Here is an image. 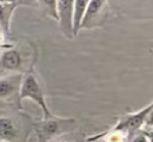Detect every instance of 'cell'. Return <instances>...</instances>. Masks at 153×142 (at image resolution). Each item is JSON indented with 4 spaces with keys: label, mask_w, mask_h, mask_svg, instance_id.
Here are the masks:
<instances>
[{
    "label": "cell",
    "mask_w": 153,
    "mask_h": 142,
    "mask_svg": "<svg viewBox=\"0 0 153 142\" xmlns=\"http://www.w3.org/2000/svg\"><path fill=\"white\" fill-rule=\"evenodd\" d=\"M4 2H13L11 0H0V4H4Z\"/></svg>",
    "instance_id": "5bb4252c"
},
{
    "label": "cell",
    "mask_w": 153,
    "mask_h": 142,
    "mask_svg": "<svg viewBox=\"0 0 153 142\" xmlns=\"http://www.w3.org/2000/svg\"><path fill=\"white\" fill-rule=\"evenodd\" d=\"M16 8V2L0 4V31L10 32L11 18Z\"/></svg>",
    "instance_id": "9c48e42d"
},
{
    "label": "cell",
    "mask_w": 153,
    "mask_h": 142,
    "mask_svg": "<svg viewBox=\"0 0 153 142\" xmlns=\"http://www.w3.org/2000/svg\"><path fill=\"white\" fill-rule=\"evenodd\" d=\"M18 99H19V101L29 99V100H32L33 103H36L42 109L44 118H50L54 116L48 107L45 95L39 85V81L37 80L36 75L32 73H27L26 75H24L23 80L20 81Z\"/></svg>",
    "instance_id": "6da1fadb"
},
{
    "label": "cell",
    "mask_w": 153,
    "mask_h": 142,
    "mask_svg": "<svg viewBox=\"0 0 153 142\" xmlns=\"http://www.w3.org/2000/svg\"><path fill=\"white\" fill-rule=\"evenodd\" d=\"M11 1H13V2H14V1H16V0H11Z\"/></svg>",
    "instance_id": "2e32d148"
},
{
    "label": "cell",
    "mask_w": 153,
    "mask_h": 142,
    "mask_svg": "<svg viewBox=\"0 0 153 142\" xmlns=\"http://www.w3.org/2000/svg\"><path fill=\"white\" fill-rule=\"evenodd\" d=\"M127 135L120 131H108L106 136H105V142H124Z\"/></svg>",
    "instance_id": "7c38bea8"
},
{
    "label": "cell",
    "mask_w": 153,
    "mask_h": 142,
    "mask_svg": "<svg viewBox=\"0 0 153 142\" xmlns=\"http://www.w3.org/2000/svg\"><path fill=\"white\" fill-rule=\"evenodd\" d=\"M130 142H151V138L147 134H137L133 137V140Z\"/></svg>",
    "instance_id": "4fadbf2b"
},
{
    "label": "cell",
    "mask_w": 153,
    "mask_h": 142,
    "mask_svg": "<svg viewBox=\"0 0 153 142\" xmlns=\"http://www.w3.org/2000/svg\"><path fill=\"white\" fill-rule=\"evenodd\" d=\"M20 82L16 79V78H4L0 79V98H5L8 97L10 94H12L17 87L19 88Z\"/></svg>",
    "instance_id": "30bf717a"
},
{
    "label": "cell",
    "mask_w": 153,
    "mask_h": 142,
    "mask_svg": "<svg viewBox=\"0 0 153 142\" xmlns=\"http://www.w3.org/2000/svg\"><path fill=\"white\" fill-rule=\"evenodd\" d=\"M73 2L74 0H56L57 21L61 31L68 38H73Z\"/></svg>",
    "instance_id": "3957f363"
},
{
    "label": "cell",
    "mask_w": 153,
    "mask_h": 142,
    "mask_svg": "<svg viewBox=\"0 0 153 142\" xmlns=\"http://www.w3.org/2000/svg\"><path fill=\"white\" fill-rule=\"evenodd\" d=\"M0 66L6 70H18L22 66V55L16 49H6L1 54Z\"/></svg>",
    "instance_id": "8992f818"
},
{
    "label": "cell",
    "mask_w": 153,
    "mask_h": 142,
    "mask_svg": "<svg viewBox=\"0 0 153 142\" xmlns=\"http://www.w3.org/2000/svg\"><path fill=\"white\" fill-rule=\"evenodd\" d=\"M18 136V130L14 121L10 117H0V138L12 141Z\"/></svg>",
    "instance_id": "ba28073f"
},
{
    "label": "cell",
    "mask_w": 153,
    "mask_h": 142,
    "mask_svg": "<svg viewBox=\"0 0 153 142\" xmlns=\"http://www.w3.org/2000/svg\"><path fill=\"white\" fill-rule=\"evenodd\" d=\"M152 109H153V104L149 103L147 106L139 110L137 112H131V113L124 115L111 130L112 131H120V132H123L126 135H128L131 131L139 130L151 118Z\"/></svg>",
    "instance_id": "7a4b0ae2"
},
{
    "label": "cell",
    "mask_w": 153,
    "mask_h": 142,
    "mask_svg": "<svg viewBox=\"0 0 153 142\" xmlns=\"http://www.w3.org/2000/svg\"><path fill=\"white\" fill-rule=\"evenodd\" d=\"M90 0H74L73 2V37L80 31L81 20L86 12Z\"/></svg>",
    "instance_id": "52a82bcc"
},
{
    "label": "cell",
    "mask_w": 153,
    "mask_h": 142,
    "mask_svg": "<svg viewBox=\"0 0 153 142\" xmlns=\"http://www.w3.org/2000/svg\"><path fill=\"white\" fill-rule=\"evenodd\" d=\"M60 142H67V141H60Z\"/></svg>",
    "instance_id": "9a60e30c"
},
{
    "label": "cell",
    "mask_w": 153,
    "mask_h": 142,
    "mask_svg": "<svg viewBox=\"0 0 153 142\" xmlns=\"http://www.w3.org/2000/svg\"><path fill=\"white\" fill-rule=\"evenodd\" d=\"M72 122H74V119H62V118H57L55 116H53L50 118H43L42 122L37 123L36 131H37L39 140L45 142L47 140H50L51 137L56 136L61 131L63 124L72 123Z\"/></svg>",
    "instance_id": "5b68a950"
},
{
    "label": "cell",
    "mask_w": 153,
    "mask_h": 142,
    "mask_svg": "<svg viewBox=\"0 0 153 142\" xmlns=\"http://www.w3.org/2000/svg\"><path fill=\"white\" fill-rule=\"evenodd\" d=\"M0 32H1V31H0Z\"/></svg>",
    "instance_id": "e0dca14e"
},
{
    "label": "cell",
    "mask_w": 153,
    "mask_h": 142,
    "mask_svg": "<svg viewBox=\"0 0 153 142\" xmlns=\"http://www.w3.org/2000/svg\"><path fill=\"white\" fill-rule=\"evenodd\" d=\"M106 0H90L84 18L81 20V29H92L99 25V20H103L105 17Z\"/></svg>",
    "instance_id": "277c9868"
},
{
    "label": "cell",
    "mask_w": 153,
    "mask_h": 142,
    "mask_svg": "<svg viewBox=\"0 0 153 142\" xmlns=\"http://www.w3.org/2000/svg\"><path fill=\"white\" fill-rule=\"evenodd\" d=\"M39 8L43 11L45 16L53 18L57 21V13H56V0H37Z\"/></svg>",
    "instance_id": "8fae6325"
}]
</instances>
